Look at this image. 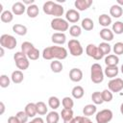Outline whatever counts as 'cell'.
Segmentation results:
<instances>
[{
	"label": "cell",
	"instance_id": "cell-1",
	"mask_svg": "<svg viewBox=\"0 0 123 123\" xmlns=\"http://www.w3.org/2000/svg\"><path fill=\"white\" fill-rule=\"evenodd\" d=\"M67 50L62 46H49L43 49L42 58L44 60H64L67 58Z\"/></svg>",
	"mask_w": 123,
	"mask_h": 123
},
{
	"label": "cell",
	"instance_id": "cell-2",
	"mask_svg": "<svg viewBox=\"0 0 123 123\" xmlns=\"http://www.w3.org/2000/svg\"><path fill=\"white\" fill-rule=\"evenodd\" d=\"M43 12L48 14V15H54L55 17H61L63 12H64V9L62 5L55 3L53 1H47L43 4L42 7Z\"/></svg>",
	"mask_w": 123,
	"mask_h": 123
},
{
	"label": "cell",
	"instance_id": "cell-3",
	"mask_svg": "<svg viewBox=\"0 0 123 123\" xmlns=\"http://www.w3.org/2000/svg\"><path fill=\"white\" fill-rule=\"evenodd\" d=\"M90 79L94 84H100L104 81V71L99 63H93L90 68Z\"/></svg>",
	"mask_w": 123,
	"mask_h": 123
},
{
	"label": "cell",
	"instance_id": "cell-4",
	"mask_svg": "<svg viewBox=\"0 0 123 123\" xmlns=\"http://www.w3.org/2000/svg\"><path fill=\"white\" fill-rule=\"evenodd\" d=\"M50 26L53 30L59 31V33H63L68 30L69 25L68 22L65 19H62V17H55L51 20Z\"/></svg>",
	"mask_w": 123,
	"mask_h": 123
},
{
	"label": "cell",
	"instance_id": "cell-5",
	"mask_svg": "<svg viewBox=\"0 0 123 123\" xmlns=\"http://www.w3.org/2000/svg\"><path fill=\"white\" fill-rule=\"evenodd\" d=\"M0 44H1V47H3V48L12 50V49L15 48V46L17 44V41H16V39L13 36L4 34L0 37Z\"/></svg>",
	"mask_w": 123,
	"mask_h": 123
},
{
	"label": "cell",
	"instance_id": "cell-6",
	"mask_svg": "<svg viewBox=\"0 0 123 123\" xmlns=\"http://www.w3.org/2000/svg\"><path fill=\"white\" fill-rule=\"evenodd\" d=\"M67 46H68L70 54L74 57H79L84 52V49H83V47H82V45L78 39H75V38L70 39L67 43Z\"/></svg>",
	"mask_w": 123,
	"mask_h": 123
},
{
	"label": "cell",
	"instance_id": "cell-7",
	"mask_svg": "<svg viewBox=\"0 0 123 123\" xmlns=\"http://www.w3.org/2000/svg\"><path fill=\"white\" fill-rule=\"evenodd\" d=\"M112 116H113L112 111L109 109H105L96 113L95 119L97 123H109L112 119Z\"/></svg>",
	"mask_w": 123,
	"mask_h": 123
},
{
	"label": "cell",
	"instance_id": "cell-8",
	"mask_svg": "<svg viewBox=\"0 0 123 123\" xmlns=\"http://www.w3.org/2000/svg\"><path fill=\"white\" fill-rule=\"evenodd\" d=\"M86 55L88 57H90V58H92V59H94L96 61H99L104 57V55L99 50L98 46H96V45H94L92 43L87 44V46L86 48Z\"/></svg>",
	"mask_w": 123,
	"mask_h": 123
},
{
	"label": "cell",
	"instance_id": "cell-9",
	"mask_svg": "<svg viewBox=\"0 0 123 123\" xmlns=\"http://www.w3.org/2000/svg\"><path fill=\"white\" fill-rule=\"evenodd\" d=\"M108 87L111 92H119L123 89V80L121 78H113L108 83Z\"/></svg>",
	"mask_w": 123,
	"mask_h": 123
},
{
	"label": "cell",
	"instance_id": "cell-10",
	"mask_svg": "<svg viewBox=\"0 0 123 123\" xmlns=\"http://www.w3.org/2000/svg\"><path fill=\"white\" fill-rule=\"evenodd\" d=\"M66 21H69L71 23H77L80 20V13L74 9H70L65 13Z\"/></svg>",
	"mask_w": 123,
	"mask_h": 123
},
{
	"label": "cell",
	"instance_id": "cell-11",
	"mask_svg": "<svg viewBox=\"0 0 123 123\" xmlns=\"http://www.w3.org/2000/svg\"><path fill=\"white\" fill-rule=\"evenodd\" d=\"M69 79L72 82L78 83L83 79V71L80 68H72L69 71Z\"/></svg>",
	"mask_w": 123,
	"mask_h": 123
},
{
	"label": "cell",
	"instance_id": "cell-12",
	"mask_svg": "<svg viewBox=\"0 0 123 123\" xmlns=\"http://www.w3.org/2000/svg\"><path fill=\"white\" fill-rule=\"evenodd\" d=\"M26 10H27V8L23 4V2H15L12 6V12L15 15H21V14H23Z\"/></svg>",
	"mask_w": 123,
	"mask_h": 123
},
{
	"label": "cell",
	"instance_id": "cell-13",
	"mask_svg": "<svg viewBox=\"0 0 123 123\" xmlns=\"http://www.w3.org/2000/svg\"><path fill=\"white\" fill-rule=\"evenodd\" d=\"M74 5L78 11H86L92 5V0H76Z\"/></svg>",
	"mask_w": 123,
	"mask_h": 123
},
{
	"label": "cell",
	"instance_id": "cell-14",
	"mask_svg": "<svg viewBox=\"0 0 123 123\" xmlns=\"http://www.w3.org/2000/svg\"><path fill=\"white\" fill-rule=\"evenodd\" d=\"M51 40L53 43L55 44H64L66 41V36L64 35V33H54L51 37Z\"/></svg>",
	"mask_w": 123,
	"mask_h": 123
},
{
	"label": "cell",
	"instance_id": "cell-15",
	"mask_svg": "<svg viewBox=\"0 0 123 123\" xmlns=\"http://www.w3.org/2000/svg\"><path fill=\"white\" fill-rule=\"evenodd\" d=\"M25 112L27 113V115L31 118H35V116L37 114V105L36 103H28L25 106L24 109Z\"/></svg>",
	"mask_w": 123,
	"mask_h": 123
},
{
	"label": "cell",
	"instance_id": "cell-16",
	"mask_svg": "<svg viewBox=\"0 0 123 123\" xmlns=\"http://www.w3.org/2000/svg\"><path fill=\"white\" fill-rule=\"evenodd\" d=\"M118 62H119V58L114 54L108 55L105 58V63L107 66H117Z\"/></svg>",
	"mask_w": 123,
	"mask_h": 123
},
{
	"label": "cell",
	"instance_id": "cell-17",
	"mask_svg": "<svg viewBox=\"0 0 123 123\" xmlns=\"http://www.w3.org/2000/svg\"><path fill=\"white\" fill-rule=\"evenodd\" d=\"M118 72H119V68L117 66H106L104 74L108 78L113 79V78H115L118 75Z\"/></svg>",
	"mask_w": 123,
	"mask_h": 123
},
{
	"label": "cell",
	"instance_id": "cell-18",
	"mask_svg": "<svg viewBox=\"0 0 123 123\" xmlns=\"http://www.w3.org/2000/svg\"><path fill=\"white\" fill-rule=\"evenodd\" d=\"M100 37L105 41H111L113 39V32L109 28H103L100 31Z\"/></svg>",
	"mask_w": 123,
	"mask_h": 123
},
{
	"label": "cell",
	"instance_id": "cell-19",
	"mask_svg": "<svg viewBox=\"0 0 123 123\" xmlns=\"http://www.w3.org/2000/svg\"><path fill=\"white\" fill-rule=\"evenodd\" d=\"M110 14L114 18H119L123 14V9L119 5H112L110 9Z\"/></svg>",
	"mask_w": 123,
	"mask_h": 123
},
{
	"label": "cell",
	"instance_id": "cell-20",
	"mask_svg": "<svg viewBox=\"0 0 123 123\" xmlns=\"http://www.w3.org/2000/svg\"><path fill=\"white\" fill-rule=\"evenodd\" d=\"M15 62V65L18 69L20 70H26L29 65H30V62H29V59L26 57V58H22V59H19V60H16L14 61Z\"/></svg>",
	"mask_w": 123,
	"mask_h": 123
},
{
	"label": "cell",
	"instance_id": "cell-21",
	"mask_svg": "<svg viewBox=\"0 0 123 123\" xmlns=\"http://www.w3.org/2000/svg\"><path fill=\"white\" fill-rule=\"evenodd\" d=\"M26 12H27V15L31 18H35L38 15L39 13V10H38V7L35 4L31 5V6H28L27 7V10H26Z\"/></svg>",
	"mask_w": 123,
	"mask_h": 123
},
{
	"label": "cell",
	"instance_id": "cell-22",
	"mask_svg": "<svg viewBox=\"0 0 123 123\" xmlns=\"http://www.w3.org/2000/svg\"><path fill=\"white\" fill-rule=\"evenodd\" d=\"M11 79H12V83H14V84H20L23 81V79H24V75H23V73H22L21 70H14L12 73Z\"/></svg>",
	"mask_w": 123,
	"mask_h": 123
},
{
	"label": "cell",
	"instance_id": "cell-23",
	"mask_svg": "<svg viewBox=\"0 0 123 123\" xmlns=\"http://www.w3.org/2000/svg\"><path fill=\"white\" fill-rule=\"evenodd\" d=\"M98 21H99V24L101 26H103L104 28H107L109 25L111 24V17L106 13H103L99 16L98 18Z\"/></svg>",
	"mask_w": 123,
	"mask_h": 123
},
{
	"label": "cell",
	"instance_id": "cell-24",
	"mask_svg": "<svg viewBox=\"0 0 123 123\" xmlns=\"http://www.w3.org/2000/svg\"><path fill=\"white\" fill-rule=\"evenodd\" d=\"M96 110H97V108H96L95 105L87 104V105H86V106L84 107V109H83V113H84L85 116L88 117V116H90V115H93V114L96 112Z\"/></svg>",
	"mask_w": 123,
	"mask_h": 123
},
{
	"label": "cell",
	"instance_id": "cell-25",
	"mask_svg": "<svg viewBox=\"0 0 123 123\" xmlns=\"http://www.w3.org/2000/svg\"><path fill=\"white\" fill-rule=\"evenodd\" d=\"M12 31L18 36H25L27 34V27L22 24H14L12 26Z\"/></svg>",
	"mask_w": 123,
	"mask_h": 123
},
{
	"label": "cell",
	"instance_id": "cell-26",
	"mask_svg": "<svg viewBox=\"0 0 123 123\" xmlns=\"http://www.w3.org/2000/svg\"><path fill=\"white\" fill-rule=\"evenodd\" d=\"M50 68H51V70H52L54 73H60V72L62 71L63 65H62V63L59 60H54V61L51 62V63H50Z\"/></svg>",
	"mask_w": 123,
	"mask_h": 123
},
{
	"label": "cell",
	"instance_id": "cell-27",
	"mask_svg": "<svg viewBox=\"0 0 123 123\" xmlns=\"http://www.w3.org/2000/svg\"><path fill=\"white\" fill-rule=\"evenodd\" d=\"M71 94L75 99H81L85 94V90L81 86H76L72 88Z\"/></svg>",
	"mask_w": 123,
	"mask_h": 123
},
{
	"label": "cell",
	"instance_id": "cell-28",
	"mask_svg": "<svg viewBox=\"0 0 123 123\" xmlns=\"http://www.w3.org/2000/svg\"><path fill=\"white\" fill-rule=\"evenodd\" d=\"M60 120V114L55 111H52L50 112H48L47 116H46V122L47 123H58Z\"/></svg>",
	"mask_w": 123,
	"mask_h": 123
},
{
	"label": "cell",
	"instance_id": "cell-29",
	"mask_svg": "<svg viewBox=\"0 0 123 123\" xmlns=\"http://www.w3.org/2000/svg\"><path fill=\"white\" fill-rule=\"evenodd\" d=\"M0 18H1V21L2 22H4V23H10L13 19V13H12V12H10V11H4L1 13Z\"/></svg>",
	"mask_w": 123,
	"mask_h": 123
},
{
	"label": "cell",
	"instance_id": "cell-30",
	"mask_svg": "<svg viewBox=\"0 0 123 123\" xmlns=\"http://www.w3.org/2000/svg\"><path fill=\"white\" fill-rule=\"evenodd\" d=\"M81 27L83 29H85L86 31H91L94 27V23L92 21V19L86 17V18H84L82 20V23H81Z\"/></svg>",
	"mask_w": 123,
	"mask_h": 123
},
{
	"label": "cell",
	"instance_id": "cell-31",
	"mask_svg": "<svg viewBox=\"0 0 123 123\" xmlns=\"http://www.w3.org/2000/svg\"><path fill=\"white\" fill-rule=\"evenodd\" d=\"M73 114H74V113H73V111H72L71 109H62V112H61L62 118L63 119V121L73 119V117H74Z\"/></svg>",
	"mask_w": 123,
	"mask_h": 123
},
{
	"label": "cell",
	"instance_id": "cell-32",
	"mask_svg": "<svg viewBox=\"0 0 123 123\" xmlns=\"http://www.w3.org/2000/svg\"><path fill=\"white\" fill-rule=\"evenodd\" d=\"M91 100L94 103V105H101L104 102L103 97H102V93L100 91H94L91 94Z\"/></svg>",
	"mask_w": 123,
	"mask_h": 123
},
{
	"label": "cell",
	"instance_id": "cell-33",
	"mask_svg": "<svg viewBox=\"0 0 123 123\" xmlns=\"http://www.w3.org/2000/svg\"><path fill=\"white\" fill-rule=\"evenodd\" d=\"M48 105H49V107H50L52 110H57V109L60 107V105H61V101H60V99H59L58 97H56V96H51V97H49V99H48Z\"/></svg>",
	"mask_w": 123,
	"mask_h": 123
},
{
	"label": "cell",
	"instance_id": "cell-34",
	"mask_svg": "<svg viewBox=\"0 0 123 123\" xmlns=\"http://www.w3.org/2000/svg\"><path fill=\"white\" fill-rule=\"evenodd\" d=\"M36 105H37V113H38L39 115H44V114L47 113V111H48V108H47V106H46V104H45L44 102L39 101V102L36 103Z\"/></svg>",
	"mask_w": 123,
	"mask_h": 123
},
{
	"label": "cell",
	"instance_id": "cell-35",
	"mask_svg": "<svg viewBox=\"0 0 123 123\" xmlns=\"http://www.w3.org/2000/svg\"><path fill=\"white\" fill-rule=\"evenodd\" d=\"M69 34L71 37H78L81 36L82 34V27L78 26V25H72L70 28H69Z\"/></svg>",
	"mask_w": 123,
	"mask_h": 123
},
{
	"label": "cell",
	"instance_id": "cell-36",
	"mask_svg": "<svg viewBox=\"0 0 123 123\" xmlns=\"http://www.w3.org/2000/svg\"><path fill=\"white\" fill-rule=\"evenodd\" d=\"M98 48H99V50L101 51V53L105 56V55H108V54H110L111 53V45L108 43V42H101L99 45H98Z\"/></svg>",
	"mask_w": 123,
	"mask_h": 123
},
{
	"label": "cell",
	"instance_id": "cell-37",
	"mask_svg": "<svg viewBox=\"0 0 123 123\" xmlns=\"http://www.w3.org/2000/svg\"><path fill=\"white\" fill-rule=\"evenodd\" d=\"M62 104L63 109H71V110H72V108H73V106H74V101L72 100V98L66 96V97H63V98H62Z\"/></svg>",
	"mask_w": 123,
	"mask_h": 123
},
{
	"label": "cell",
	"instance_id": "cell-38",
	"mask_svg": "<svg viewBox=\"0 0 123 123\" xmlns=\"http://www.w3.org/2000/svg\"><path fill=\"white\" fill-rule=\"evenodd\" d=\"M113 33L116 35H121L123 33V22L121 21H116L112 24V30Z\"/></svg>",
	"mask_w": 123,
	"mask_h": 123
},
{
	"label": "cell",
	"instance_id": "cell-39",
	"mask_svg": "<svg viewBox=\"0 0 123 123\" xmlns=\"http://www.w3.org/2000/svg\"><path fill=\"white\" fill-rule=\"evenodd\" d=\"M39 51H38V49H37L36 47H34L26 56H27V58L29 59V60H31V61H36V60H37L38 58H39Z\"/></svg>",
	"mask_w": 123,
	"mask_h": 123
},
{
	"label": "cell",
	"instance_id": "cell-40",
	"mask_svg": "<svg viewBox=\"0 0 123 123\" xmlns=\"http://www.w3.org/2000/svg\"><path fill=\"white\" fill-rule=\"evenodd\" d=\"M34 47H35V46H34L33 43H31V42H29V41H24V42L21 44V51H22L25 55H27Z\"/></svg>",
	"mask_w": 123,
	"mask_h": 123
},
{
	"label": "cell",
	"instance_id": "cell-41",
	"mask_svg": "<svg viewBox=\"0 0 123 123\" xmlns=\"http://www.w3.org/2000/svg\"><path fill=\"white\" fill-rule=\"evenodd\" d=\"M15 116L17 117V119L19 120L20 123H28V118H29V116L27 115V113L25 112V111H18V112L15 114Z\"/></svg>",
	"mask_w": 123,
	"mask_h": 123
},
{
	"label": "cell",
	"instance_id": "cell-42",
	"mask_svg": "<svg viewBox=\"0 0 123 123\" xmlns=\"http://www.w3.org/2000/svg\"><path fill=\"white\" fill-rule=\"evenodd\" d=\"M102 97H103V100L104 102H111L112 100V92L110 90V89H104L102 92Z\"/></svg>",
	"mask_w": 123,
	"mask_h": 123
},
{
	"label": "cell",
	"instance_id": "cell-43",
	"mask_svg": "<svg viewBox=\"0 0 123 123\" xmlns=\"http://www.w3.org/2000/svg\"><path fill=\"white\" fill-rule=\"evenodd\" d=\"M10 83H11L10 78L7 75L3 74V75L0 76V86H1V87H3V88L8 87L10 86Z\"/></svg>",
	"mask_w": 123,
	"mask_h": 123
},
{
	"label": "cell",
	"instance_id": "cell-44",
	"mask_svg": "<svg viewBox=\"0 0 123 123\" xmlns=\"http://www.w3.org/2000/svg\"><path fill=\"white\" fill-rule=\"evenodd\" d=\"M113 53L114 55L118 56V55H122L123 54V42H116L113 45Z\"/></svg>",
	"mask_w": 123,
	"mask_h": 123
},
{
	"label": "cell",
	"instance_id": "cell-45",
	"mask_svg": "<svg viewBox=\"0 0 123 123\" xmlns=\"http://www.w3.org/2000/svg\"><path fill=\"white\" fill-rule=\"evenodd\" d=\"M8 123H20V122L15 115H12V116H10L8 118Z\"/></svg>",
	"mask_w": 123,
	"mask_h": 123
},
{
	"label": "cell",
	"instance_id": "cell-46",
	"mask_svg": "<svg viewBox=\"0 0 123 123\" xmlns=\"http://www.w3.org/2000/svg\"><path fill=\"white\" fill-rule=\"evenodd\" d=\"M82 117H83V116H76V117H73V119L71 120V123H82Z\"/></svg>",
	"mask_w": 123,
	"mask_h": 123
},
{
	"label": "cell",
	"instance_id": "cell-47",
	"mask_svg": "<svg viewBox=\"0 0 123 123\" xmlns=\"http://www.w3.org/2000/svg\"><path fill=\"white\" fill-rule=\"evenodd\" d=\"M32 121H33V123H44V120L41 117H35Z\"/></svg>",
	"mask_w": 123,
	"mask_h": 123
},
{
	"label": "cell",
	"instance_id": "cell-48",
	"mask_svg": "<svg viewBox=\"0 0 123 123\" xmlns=\"http://www.w3.org/2000/svg\"><path fill=\"white\" fill-rule=\"evenodd\" d=\"M82 123H93L88 117H86V116H83L82 117Z\"/></svg>",
	"mask_w": 123,
	"mask_h": 123
},
{
	"label": "cell",
	"instance_id": "cell-49",
	"mask_svg": "<svg viewBox=\"0 0 123 123\" xmlns=\"http://www.w3.org/2000/svg\"><path fill=\"white\" fill-rule=\"evenodd\" d=\"M0 108H1V111H0V114H3L4 111H5V105L3 102H0Z\"/></svg>",
	"mask_w": 123,
	"mask_h": 123
},
{
	"label": "cell",
	"instance_id": "cell-50",
	"mask_svg": "<svg viewBox=\"0 0 123 123\" xmlns=\"http://www.w3.org/2000/svg\"><path fill=\"white\" fill-rule=\"evenodd\" d=\"M34 0H31V1H29V0H23V4L25 5V4H27V5H29V6H31V5H33L34 4Z\"/></svg>",
	"mask_w": 123,
	"mask_h": 123
},
{
	"label": "cell",
	"instance_id": "cell-51",
	"mask_svg": "<svg viewBox=\"0 0 123 123\" xmlns=\"http://www.w3.org/2000/svg\"><path fill=\"white\" fill-rule=\"evenodd\" d=\"M0 53H1V54H0V57H3V56H4V48H3V47L0 48Z\"/></svg>",
	"mask_w": 123,
	"mask_h": 123
},
{
	"label": "cell",
	"instance_id": "cell-52",
	"mask_svg": "<svg viewBox=\"0 0 123 123\" xmlns=\"http://www.w3.org/2000/svg\"><path fill=\"white\" fill-rule=\"evenodd\" d=\"M117 5H119L120 7L123 6V1L122 0H117Z\"/></svg>",
	"mask_w": 123,
	"mask_h": 123
},
{
	"label": "cell",
	"instance_id": "cell-53",
	"mask_svg": "<svg viewBox=\"0 0 123 123\" xmlns=\"http://www.w3.org/2000/svg\"><path fill=\"white\" fill-rule=\"evenodd\" d=\"M120 112L122 113V115H123V103L120 105Z\"/></svg>",
	"mask_w": 123,
	"mask_h": 123
},
{
	"label": "cell",
	"instance_id": "cell-54",
	"mask_svg": "<svg viewBox=\"0 0 123 123\" xmlns=\"http://www.w3.org/2000/svg\"><path fill=\"white\" fill-rule=\"evenodd\" d=\"M72 120V119H71ZM71 120H66V121H63V123H71Z\"/></svg>",
	"mask_w": 123,
	"mask_h": 123
},
{
	"label": "cell",
	"instance_id": "cell-55",
	"mask_svg": "<svg viewBox=\"0 0 123 123\" xmlns=\"http://www.w3.org/2000/svg\"><path fill=\"white\" fill-rule=\"evenodd\" d=\"M120 69H121V72H122V74H123V64L121 65V68H120Z\"/></svg>",
	"mask_w": 123,
	"mask_h": 123
},
{
	"label": "cell",
	"instance_id": "cell-56",
	"mask_svg": "<svg viewBox=\"0 0 123 123\" xmlns=\"http://www.w3.org/2000/svg\"><path fill=\"white\" fill-rule=\"evenodd\" d=\"M28 123H33V121H30V122H28Z\"/></svg>",
	"mask_w": 123,
	"mask_h": 123
}]
</instances>
